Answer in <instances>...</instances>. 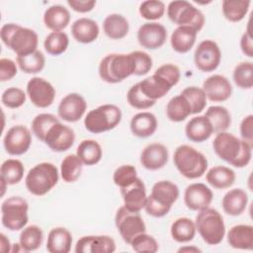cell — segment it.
<instances>
[{
	"label": "cell",
	"mask_w": 253,
	"mask_h": 253,
	"mask_svg": "<svg viewBox=\"0 0 253 253\" xmlns=\"http://www.w3.org/2000/svg\"><path fill=\"white\" fill-rule=\"evenodd\" d=\"M1 102L9 109L20 108L26 102V93L21 88L10 87L2 93Z\"/></svg>",
	"instance_id": "51"
},
{
	"label": "cell",
	"mask_w": 253,
	"mask_h": 253,
	"mask_svg": "<svg viewBox=\"0 0 253 253\" xmlns=\"http://www.w3.org/2000/svg\"><path fill=\"white\" fill-rule=\"evenodd\" d=\"M132 250L137 253H155L158 251V242L156 239L145 233H139L129 243Z\"/></svg>",
	"instance_id": "47"
},
{
	"label": "cell",
	"mask_w": 253,
	"mask_h": 253,
	"mask_svg": "<svg viewBox=\"0 0 253 253\" xmlns=\"http://www.w3.org/2000/svg\"><path fill=\"white\" fill-rule=\"evenodd\" d=\"M140 16L149 21H155L160 18L165 13V5L162 1L158 0H147L143 1L139 5Z\"/></svg>",
	"instance_id": "48"
},
{
	"label": "cell",
	"mask_w": 253,
	"mask_h": 253,
	"mask_svg": "<svg viewBox=\"0 0 253 253\" xmlns=\"http://www.w3.org/2000/svg\"><path fill=\"white\" fill-rule=\"evenodd\" d=\"M201 252V250L199 249V248H197V247H194V246H192V247H181L179 250H178V252Z\"/></svg>",
	"instance_id": "58"
},
{
	"label": "cell",
	"mask_w": 253,
	"mask_h": 253,
	"mask_svg": "<svg viewBox=\"0 0 253 253\" xmlns=\"http://www.w3.org/2000/svg\"><path fill=\"white\" fill-rule=\"evenodd\" d=\"M213 194L211 190L203 183H193L189 185L184 193V203L191 211H201L209 208L212 202Z\"/></svg>",
	"instance_id": "18"
},
{
	"label": "cell",
	"mask_w": 253,
	"mask_h": 253,
	"mask_svg": "<svg viewBox=\"0 0 253 253\" xmlns=\"http://www.w3.org/2000/svg\"><path fill=\"white\" fill-rule=\"evenodd\" d=\"M59 120L52 114L42 113L35 117L32 122V131L38 139L43 142L48 129Z\"/></svg>",
	"instance_id": "46"
},
{
	"label": "cell",
	"mask_w": 253,
	"mask_h": 253,
	"mask_svg": "<svg viewBox=\"0 0 253 253\" xmlns=\"http://www.w3.org/2000/svg\"><path fill=\"white\" fill-rule=\"evenodd\" d=\"M72 245V235L64 227H54L47 235L46 250L50 253H68Z\"/></svg>",
	"instance_id": "31"
},
{
	"label": "cell",
	"mask_w": 253,
	"mask_h": 253,
	"mask_svg": "<svg viewBox=\"0 0 253 253\" xmlns=\"http://www.w3.org/2000/svg\"><path fill=\"white\" fill-rule=\"evenodd\" d=\"M169 158V152L167 147L158 142L150 143L146 145L140 153L141 165L150 171H155L163 168Z\"/></svg>",
	"instance_id": "22"
},
{
	"label": "cell",
	"mask_w": 253,
	"mask_h": 253,
	"mask_svg": "<svg viewBox=\"0 0 253 253\" xmlns=\"http://www.w3.org/2000/svg\"><path fill=\"white\" fill-rule=\"evenodd\" d=\"M59 173L52 163L42 162L31 168L26 176L27 190L35 196L47 194L58 182Z\"/></svg>",
	"instance_id": "7"
},
{
	"label": "cell",
	"mask_w": 253,
	"mask_h": 253,
	"mask_svg": "<svg viewBox=\"0 0 253 253\" xmlns=\"http://www.w3.org/2000/svg\"><path fill=\"white\" fill-rule=\"evenodd\" d=\"M167 16L169 20L179 26H189L198 33L205 25V16L201 10L185 0L172 1L167 7Z\"/></svg>",
	"instance_id": "9"
},
{
	"label": "cell",
	"mask_w": 253,
	"mask_h": 253,
	"mask_svg": "<svg viewBox=\"0 0 253 253\" xmlns=\"http://www.w3.org/2000/svg\"><path fill=\"white\" fill-rule=\"evenodd\" d=\"M131 54L135 61V72L134 75L142 76L147 74L152 68V58L151 56L144 51L134 50L131 51Z\"/></svg>",
	"instance_id": "52"
},
{
	"label": "cell",
	"mask_w": 253,
	"mask_h": 253,
	"mask_svg": "<svg viewBox=\"0 0 253 253\" xmlns=\"http://www.w3.org/2000/svg\"><path fill=\"white\" fill-rule=\"evenodd\" d=\"M122 121V111L114 104H104L91 110L84 119L85 128L95 134L114 129Z\"/></svg>",
	"instance_id": "8"
},
{
	"label": "cell",
	"mask_w": 253,
	"mask_h": 253,
	"mask_svg": "<svg viewBox=\"0 0 253 253\" xmlns=\"http://www.w3.org/2000/svg\"><path fill=\"white\" fill-rule=\"evenodd\" d=\"M43 240V232L38 225H29L22 229L20 234V245L26 252L35 251L41 247Z\"/></svg>",
	"instance_id": "40"
},
{
	"label": "cell",
	"mask_w": 253,
	"mask_h": 253,
	"mask_svg": "<svg viewBox=\"0 0 253 253\" xmlns=\"http://www.w3.org/2000/svg\"><path fill=\"white\" fill-rule=\"evenodd\" d=\"M196 229L209 245L219 244L225 235V224L222 215L215 209L206 208L199 211L196 216Z\"/></svg>",
	"instance_id": "6"
},
{
	"label": "cell",
	"mask_w": 253,
	"mask_h": 253,
	"mask_svg": "<svg viewBox=\"0 0 253 253\" xmlns=\"http://www.w3.org/2000/svg\"><path fill=\"white\" fill-rule=\"evenodd\" d=\"M74 140V130L58 121L48 129L43 142L51 150L55 152H63L73 145Z\"/></svg>",
	"instance_id": "15"
},
{
	"label": "cell",
	"mask_w": 253,
	"mask_h": 253,
	"mask_svg": "<svg viewBox=\"0 0 253 253\" xmlns=\"http://www.w3.org/2000/svg\"><path fill=\"white\" fill-rule=\"evenodd\" d=\"M87 103L78 93H70L63 97L58 105V117L68 123L78 122L85 114Z\"/></svg>",
	"instance_id": "17"
},
{
	"label": "cell",
	"mask_w": 253,
	"mask_h": 253,
	"mask_svg": "<svg viewBox=\"0 0 253 253\" xmlns=\"http://www.w3.org/2000/svg\"><path fill=\"white\" fill-rule=\"evenodd\" d=\"M115 223L123 240L127 244H129L136 235L146 230L145 223L139 212L130 211L124 206L117 211Z\"/></svg>",
	"instance_id": "11"
},
{
	"label": "cell",
	"mask_w": 253,
	"mask_h": 253,
	"mask_svg": "<svg viewBox=\"0 0 253 253\" xmlns=\"http://www.w3.org/2000/svg\"><path fill=\"white\" fill-rule=\"evenodd\" d=\"M69 44L68 36L64 32H51L43 42L45 51L50 55H60L63 53Z\"/></svg>",
	"instance_id": "43"
},
{
	"label": "cell",
	"mask_w": 253,
	"mask_h": 253,
	"mask_svg": "<svg viewBox=\"0 0 253 253\" xmlns=\"http://www.w3.org/2000/svg\"><path fill=\"white\" fill-rule=\"evenodd\" d=\"M248 195L240 188L231 189L223 196L221 206L224 212L231 216L240 215L247 207Z\"/></svg>",
	"instance_id": "26"
},
{
	"label": "cell",
	"mask_w": 253,
	"mask_h": 253,
	"mask_svg": "<svg viewBox=\"0 0 253 253\" xmlns=\"http://www.w3.org/2000/svg\"><path fill=\"white\" fill-rule=\"evenodd\" d=\"M137 172L132 165H122L118 167L113 174L114 183L121 188H125L137 179Z\"/></svg>",
	"instance_id": "50"
},
{
	"label": "cell",
	"mask_w": 253,
	"mask_h": 253,
	"mask_svg": "<svg viewBox=\"0 0 253 253\" xmlns=\"http://www.w3.org/2000/svg\"><path fill=\"white\" fill-rule=\"evenodd\" d=\"M0 243H1V251L2 252H10L11 251L10 241L4 233L0 234Z\"/></svg>",
	"instance_id": "57"
},
{
	"label": "cell",
	"mask_w": 253,
	"mask_h": 253,
	"mask_svg": "<svg viewBox=\"0 0 253 253\" xmlns=\"http://www.w3.org/2000/svg\"><path fill=\"white\" fill-rule=\"evenodd\" d=\"M126 100L129 106L137 110H146L151 108L156 102L146 98L139 88V83L134 84L129 88L126 94Z\"/></svg>",
	"instance_id": "49"
},
{
	"label": "cell",
	"mask_w": 253,
	"mask_h": 253,
	"mask_svg": "<svg viewBox=\"0 0 253 253\" xmlns=\"http://www.w3.org/2000/svg\"><path fill=\"white\" fill-rule=\"evenodd\" d=\"M70 22V13L62 5H52L43 14L45 27L52 32H62Z\"/></svg>",
	"instance_id": "30"
},
{
	"label": "cell",
	"mask_w": 253,
	"mask_h": 253,
	"mask_svg": "<svg viewBox=\"0 0 253 253\" xmlns=\"http://www.w3.org/2000/svg\"><path fill=\"white\" fill-rule=\"evenodd\" d=\"M240 48L247 57H253V40L249 29L246 30L240 39Z\"/></svg>",
	"instance_id": "56"
},
{
	"label": "cell",
	"mask_w": 253,
	"mask_h": 253,
	"mask_svg": "<svg viewBox=\"0 0 253 253\" xmlns=\"http://www.w3.org/2000/svg\"><path fill=\"white\" fill-rule=\"evenodd\" d=\"M241 139L253 145V116L248 115L241 121L240 124Z\"/></svg>",
	"instance_id": "54"
},
{
	"label": "cell",
	"mask_w": 253,
	"mask_h": 253,
	"mask_svg": "<svg viewBox=\"0 0 253 253\" xmlns=\"http://www.w3.org/2000/svg\"><path fill=\"white\" fill-rule=\"evenodd\" d=\"M25 168L23 163L18 159L5 160L0 168L1 179L8 185H15L21 182L24 177Z\"/></svg>",
	"instance_id": "42"
},
{
	"label": "cell",
	"mask_w": 253,
	"mask_h": 253,
	"mask_svg": "<svg viewBox=\"0 0 253 253\" xmlns=\"http://www.w3.org/2000/svg\"><path fill=\"white\" fill-rule=\"evenodd\" d=\"M185 133L189 140L193 142H204L213 133L210 121L205 116L192 118L185 126Z\"/></svg>",
	"instance_id": "27"
},
{
	"label": "cell",
	"mask_w": 253,
	"mask_h": 253,
	"mask_svg": "<svg viewBox=\"0 0 253 253\" xmlns=\"http://www.w3.org/2000/svg\"><path fill=\"white\" fill-rule=\"evenodd\" d=\"M83 163L76 154L66 155L60 164V175L64 182L73 183L81 175Z\"/></svg>",
	"instance_id": "39"
},
{
	"label": "cell",
	"mask_w": 253,
	"mask_h": 253,
	"mask_svg": "<svg viewBox=\"0 0 253 253\" xmlns=\"http://www.w3.org/2000/svg\"><path fill=\"white\" fill-rule=\"evenodd\" d=\"M166 40L167 30L159 23H145L137 31L138 43L146 49H157L165 43Z\"/></svg>",
	"instance_id": "16"
},
{
	"label": "cell",
	"mask_w": 253,
	"mask_h": 253,
	"mask_svg": "<svg viewBox=\"0 0 253 253\" xmlns=\"http://www.w3.org/2000/svg\"><path fill=\"white\" fill-rule=\"evenodd\" d=\"M27 95L38 108L49 107L55 98L54 87L42 77H33L27 83Z\"/></svg>",
	"instance_id": "14"
},
{
	"label": "cell",
	"mask_w": 253,
	"mask_h": 253,
	"mask_svg": "<svg viewBox=\"0 0 253 253\" xmlns=\"http://www.w3.org/2000/svg\"><path fill=\"white\" fill-rule=\"evenodd\" d=\"M18 72L17 64L10 58L0 59V80L2 82L9 81L16 76Z\"/></svg>",
	"instance_id": "53"
},
{
	"label": "cell",
	"mask_w": 253,
	"mask_h": 253,
	"mask_svg": "<svg viewBox=\"0 0 253 253\" xmlns=\"http://www.w3.org/2000/svg\"><path fill=\"white\" fill-rule=\"evenodd\" d=\"M173 162L181 175L187 179L200 178L208 169L206 156L187 144H182L176 148L173 155Z\"/></svg>",
	"instance_id": "5"
},
{
	"label": "cell",
	"mask_w": 253,
	"mask_h": 253,
	"mask_svg": "<svg viewBox=\"0 0 253 253\" xmlns=\"http://www.w3.org/2000/svg\"><path fill=\"white\" fill-rule=\"evenodd\" d=\"M17 64L24 73L36 74L44 68L45 58L42 52L37 49L28 55L17 56Z\"/></svg>",
	"instance_id": "41"
},
{
	"label": "cell",
	"mask_w": 253,
	"mask_h": 253,
	"mask_svg": "<svg viewBox=\"0 0 253 253\" xmlns=\"http://www.w3.org/2000/svg\"><path fill=\"white\" fill-rule=\"evenodd\" d=\"M252 146L227 131L218 132L212 141L214 153L221 160L236 168H243L250 163Z\"/></svg>",
	"instance_id": "1"
},
{
	"label": "cell",
	"mask_w": 253,
	"mask_h": 253,
	"mask_svg": "<svg viewBox=\"0 0 253 253\" xmlns=\"http://www.w3.org/2000/svg\"><path fill=\"white\" fill-rule=\"evenodd\" d=\"M233 81L240 89H251L253 87V63L243 61L238 63L233 70Z\"/></svg>",
	"instance_id": "44"
},
{
	"label": "cell",
	"mask_w": 253,
	"mask_h": 253,
	"mask_svg": "<svg viewBox=\"0 0 253 253\" xmlns=\"http://www.w3.org/2000/svg\"><path fill=\"white\" fill-rule=\"evenodd\" d=\"M181 94L187 99L191 106L192 115L202 113L207 106V96L202 88L190 86L185 88Z\"/></svg>",
	"instance_id": "45"
},
{
	"label": "cell",
	"mask_w": 253,
	"mask_h": 253,
	"mask_svg": "<svg viewBox=\"0 0 253 253\" xmlns=\"http://www.w3.org/2000/svg\"><path fill=\"white\" fill-rule=\"evenodd\" d=\"M68 6L78 13H87L94 9L96 5L95 0H68Z\"/></svg>",
	"instance_id": "55"
},
{
	"label": "cell",
	"mask_w": 253,
	"mask_h": 253,
	"mask_svg": "<svg viewBox=\"0 0 253 253\" xmlns=\"http://www.w3.org/2000/svg\"><path fill=\"white\" fill-rule=\"evenodd\" d=\"M196 224L189 217H179L170 228L172 238L179 243H186L194 239L196 235Z\"/></svg>",
	"instance_id": "37"
},
{
	"label": "cell",
	"mask_w": 253,
	"mask_h": 253,
	"mask_svg": "<svg viewBox=\"0 0 253 253\" xmlns=\"http://www.w3.org/2000/svg\"><path fill=\"white\" fill-rule=\"evenodd\" d=\"M103 31L112 40H122L128 34L129 24L123 15L110 14L103 22Z\"/></svg>",
	"instance_id": "33"
},
{
	"label": "cell",
	"mask_w": 253,
	"mask_h": 253,
	"mask_svg": "<svg viewBox=\"0 0 253 253\" xmlns=\"http://www.w3.org/2000/svg\"><path fill=\"white\" fill-rule=\"evenodd\" d=\"M197 35L198 32L192 27H177L170 38V43L172 48L178 53H187L194 46Z\"/></svg>",
	"instance_id": "28"
},
{
	"label": "cell",
	"mask_w": 253,
	"mask_h": 253,
	"mask_svg": "<svg viewBox=\"0 0 253 253\" xmlns=\"http://www.w3.org/2000/svg\"><path fill=\"white\" fill-rule=\"evenodd\" d=\"M221 60V51L217 43L211 40L201 42L195 49L194 61L196 67L203 72L215 70Z\"/></svg>",
	"instance_id": "12"
},
{
	"label": "cell",
	"mask_w": 253,
	"mask_h": 253,
	"mask_svg": "<svg viewBox=\"0 0 253 253\" xmlns=\"http://www.w3.org/2000/svg\"><path fill=\"white\" fill-rule=\"evenodd\" d=\"M76 253H112L116 250V242L109 235H87L77 240Z\"/></svg>",
	"instance_id": "20"
},
{
	"label": "cell",
	"mask_w": 253,
	"mask_h": 253,
	"mask_svg": "<svg viewBox=\"0 0 253 253\" xmlns=\"http://www.w3.org/2000/svg\"><path fill=\"white\" fill-rule=\"evenodd\" d=\"M29 205L25 199L13 196L6 199L1 206V221L4 227L11 231L23 229L28 223Z\"/></svg>",
	"instance_id": "10"
},
{
	"label": "cell",
	"mask_w": 253,
	"mask_h": 253,
	"mask_svg": "<svg viewBox=\"0 0 253 253\" xmlns=\"http://www.w3.org/2000/svg\"><path fill=\"white\" fill-rule=\"evenodd\" d=\"M135 61L131 52L110 53L99 64V75L107 83L116 84L134 75Z\"/></svg>",
	"instance_id": "4"
},
{
	"label": "cell",
	"mask_w": 253,
	"mask_h": 253,
	"mask_svg": "<svg viewBox=\"0 0 253 253\" xmlns=\"http://www.w3.org/2000/svg\"><path fill=\"white\" fill-rule=\"evenodd\" d=\"M157 126V119L152 113L141 112L131 118L129 127L134 136L146 138L154 134Z\"/></svg>",
	"instance_id": "25"
},
{
	"label": "cell",
	"mask_w": 253,
	"mask_h": 253,
	"mask_svg": "<svg viewBox=\"0 0 253 253\" xmlns=\"http://www.w3.org/2000/svg\"><path fill=\"white\" fill-rule=\"evenodd\" d=\"M180 195L178 186L167 180L156 182L151 189V194L148 196L153 202L159 206L171 210L172 205L178 200Z\"/></svg>",
	"instance_id": "23"
},
{
	"label": "cell",
	"mask_w": 253,
	"mask_h": 253,
	"mask_svg": "<svg viewBox=\"0 0 253 253\" xmlns=\"http://www.w3.org/2000/svg\"><path fill=\"white\" fill-rule=\"evenodd\" d=\"M99 33L100 29L97 22L89 18H79L71 26L72 37L81 43L93 42L99 37Z\"/></svg>",
	"instance_id": "24"
},
{
	"label": "cell",
	"mask_w": 253,
	"mask_h": 253,
	"mask_svg": "<svg viewBox=\"0 0 253 253\" xmlns=\"http://www.w3.org/2000/svg\"><path fill=\"white\" fill-rule=\"evenodd\" d=\"M204 116L210 121L212 130L215 133L226 131L231 125V115L229 111L222 106H211Z\"/></svg>",
	"instance_id": "35"
},
{
	"label": "cell",
	"mask_w": 253,
	"mask_h": 253,
	"mask_svg": "<svg viewBox=\"0 0 253 253\" xmlns=\"http://www.w3.org/2000/svg\"><path fill=\"white\" fill-rule=\"evenodd\" d=\"M227 242L235 249H253V226L249 224H237L227 232Z\"/></svg>",
	"instance_id": "29"
},
{
	"label": "cell",
	"mask_w": 253,
	"mask_h": 253,
	"mask_svg": "<svg viewBox=\"0 0 253 253\" xmlns=\"http://www.w3.org/2000/svg\"><path fill=\"white\" fill-rule=\"evenodd\" d=\"M211 102H224L232 93V86L229 80L220 74L209 76L203 83L202 88Z\"/></svg>",
	"instance_id": "19"
},
{
	"label": "cell",
	"mask_w": 253,
	"mask_h": 253,
	"mask_svg": "<svg viewBox=\"0 0 253 253\" xmlns=\"http://www.w3.org/2000/svg\"><path fill=\"white\" fill-rule=\"evenodd\" d=\"M236 179L235 172L226 166L216 165L211 167L206 174L207 182L214 189L230 188Z\"/></svg>",
	"instance_id": "32"
},
{
	"label": "cell",
	"mask_w": 253,
	"mask_h": 253,
	"mask_svg": "<svg viewBox=\"0 0 253 253\" xmlns=\"http://www.w3.org/2000/svg\"><path fill=\"white\" fill-rule=\"evenodd\" d=\"M0 36L3 43L12 49L17 56L28 55L37 50L39 37L32 29L9 23L2 26Z\"/></svg>",
	"instance_id": "3"
},
{
	"label": "cell",
	"mask_w": 253,
	"mask_h": 253,
	"mask_svg": "<svg viewBox=\"0 0 253 253\" xmlns=\"http://www.w3.org/2000/svg\"><path fill=\"white\" fill-rule=\"evenodd\" d=\"M121 194L124 200V207L126 210L139 212L144 209L147 195L145 185L141 179L137 178L130 185L121 188Z\"/></svg>",
	"instance_id": "21"
},
{
	"label": "cell",
	"mask_w": 253,
	"mask_h": 253,
	"mask_svg": "<svg viewBox=\"0 0 253 253\" xmlns=\"http://www.w3.org/2000/svg\"><path fill=\"white\" fill-rule=\"evenodd\" d=\"M76 155L84 165L91 166L100 162L103 150L101 145L94 139L82 140L76 149Z\"/></svg>",
	"instance_id": "34"
},
{
	"label": "cell",
	"mask_w": 253,
	"mask_h": 253,
	"mask_svg": "<svg viewBox=\"0 0 253 253\" xmlns=\"http://www.w3.org/2000/svg\"><path fill=\"white\" fill-rule=\"evenodd\" d=\"M190 115H192L191 106L187 99L182 94L171 98L167 103L166 116L171 122H183Z\"/></svg>",
	"instance_id": "36"
},
{
	"label": "cell",
	"mask_w": 253,
	"mask_h": 253,
	"mask_svg": "<svg viewBox=\"0 0 253 253\" xmlns=\"http://www.w3.org/2000/svg\"><path fill=\"white\" fill-rule=\"evenodd\" d=\"M249 6L250 1L248 0H224L221 3L224 18L232 23L243 20L249 10Z\"/></svg>",
	"instance_id": "38"
},
{
	"label": "cell",
	"mask_w": 253,
	"mask_h": 253,
	"mask_svg": "<svg viewBox=\"0 0 253 253\" xmlns=\"http://www.w3.org/2000/svg\"><path fill=\"white\" fill-rule=\"evenodd\" d=\"M31 143V131L23 125H17L10 127L3 138L4 148L10 155L17 156L26 153L29 150Z\"/></svg>",
	"instance_id": "13"
},
{
	"label": "cell",
	"mask_w": 253,
	"mask_h": 253,
	"mask_svg": "<svg viewBox=\"0 0 253 253\" xmlns=\"http://www.w3.org/2000/svg\"><path fill=\"white\" fill-rule=\"evenodd\" d=\"M180 77L179 67L175 64L166 63L158 67L154 74L138 82L139 88L146 98L156 102L179 82Z\"/></svg>",
	"instance_id": "2"
}]
</instances>
